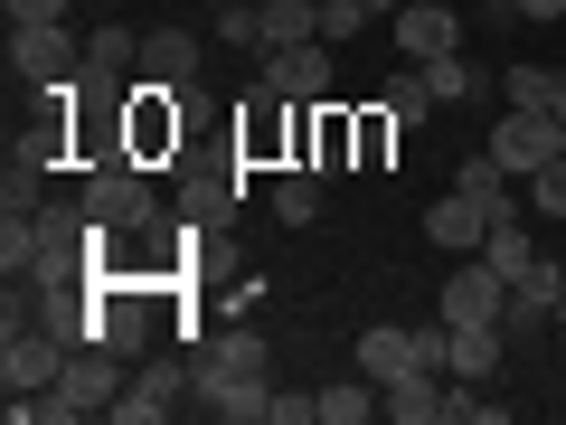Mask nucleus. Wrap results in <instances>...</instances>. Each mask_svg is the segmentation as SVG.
Listing matches in <instances>:
<instances>
[{
    "mask_svg": "<svg viewBox=\"0 0 566 425\" xmlns=\"http://www.w3.org/2000/svg\"><path fill=\"white\" fill-rule=\"evenodd\" d=\"M255 85L283 104H322L331 95V39H303V48H264L255 58Z\"/></svg>",
    "mask_w": 566,
    "mask_h": 425,
    "instance_id": "6",
    "label": "nucleus"
},
{
    "mask_svg": "<svg viewBox=\"0 0 566 425\" xmlns=\"http://www.w3.org/2000/svg\"><path fill=\"white\" fill-rule=\"evenodd\" d=\"M10 20H66V0H0Z\"/></svg>",
    "mask_w": 566,
    "mask_h": 425,
    "instance_id": "33",
    "label": "nucleus"
},
{
    "mask_svg": "<svg viewBox=\"0 0 566 425\" xmlns=\"http://www.w3.org/2000/svg\"><path fill=\"white\" fill-rule=\"evenodd\" d=\"M133 66H142V39H133V29H95V39H85V95H123Z\"/></svg>",
    "mask_w": 566,
    "mask_h": 425,
    "instance_id": "14",
    "label": "nucleus"
},
{
    "mask_svg": "<svg viewBox=\"0 0 566 425\" xmlns=\"http://www.w3.org/2000/svg\"><path fill=\"white\" fill-rule=\"evenodd\" d=\"M368 20H378L368 0H322V39H331V48H340V39H359Z\"/></svg>",
    "mask_w": 566,
    "mask_h": 425,
    "instance_id": "28",
    "label": "nucleus"
},
{
    "mask_svg": "<svg viewBox=\"0 0 566 425\" xmlns=\"http://www.w3.org/2000/svg\"><path fill=\"white\" fill-rule=\"evenodd\" d=\"M424 85H434V104H482V95H501V76H491V66H472V48L424 58Z\"/></svg>",
    "mask_w": 566,
    "mask_h": 425,
    "instance_id": "15",
    "label": "nucleus"
},
{
    "mask_svg": "<svg viewBox=\"0 0 566 425\" xmlns=\"http://www.w3.org/2000/svg\"><path fill=\"white\" fill-rule=\"evenodd\" d=\"M557 331H566V256H557Z\"/></svg>",
    "mask_w": 566,
    "mask_h": 425,
    "instance_id": "36",
    "label": "nucleus"
},
{
    "mask_svg": "<svg viewBox=\"0 0 566 425\" xmlns=\"http://www.w3.org/2000/svg\"><path fill=\"white\" fill-rule=\"evenodd\" d=\"M528 20H566V0H520V29Z\"/></svg>",
    "mask_w": 566,
    "mask_h": 425,
    "instance_id": "34",
    "label": "nucleus"
},
{
    "mask_svg": "<svg viewBox=\"0 0 566 425\" xmlns=\"http://www.w3.org/2000/svg\"><path fill=\"white\" fill-rule=\"evenodd\" d=\"M123 350H104V341H85V350H66V369H57V387H48V416H104V406L123 397Z\"/></svg>",
    "mask_w": 566,
    "mask_h": 425,
    "instance_id": "2",
    "label": "nucleus"
},
{
    "mask_svg": "<svg viewBox=\"0 0 566 425\" xmlns=\"http://www.w3.org/2000/svg\"><path fill=\"white\" fill-rule=\"evenodd\" d=\"M189 406H199V416H218V425H264V416H274V387L218 369L208 350H189Z\"/></svg>",
    "mask_w": 566,
    "mask_h": 425,
    "instance_id": "4",
    "label": "nucleus"
},
{
    "mask_svg": "<svg viewBox=\"0 0 566 425\" xmlns=\"http://www.w3.org/2000/svg\"><path fill=\"white\" fill-rule=\"evenodd\" d=\"M510 360V331L501 322H453V379H491Z\"/></svg>",
    "mask_w": 566,
    "mask_h": 425,
    "instance_id": "18",
    "label": "nucleus"
},
{
    "mask_svg": "<svg viewBox=\"0 0 566 425\" xmlns=\"http://www.w3.org/2000/svg\"><path fill=\"white\" fill-rule=\"evenodd\" d=\"M547 114H557V123H566V76H547Z\"/></svg>",
    "mask_w": 566,
    "mask_h": 425,
    "instance_id": "35",
    "label": "nucleus"
},
{
    "mask_svg": "<svg viewBox=\"0 0 566 425\" xmlns=\"http://www.w3.org/2000/svg\"><path fill=\"white\" fill-rule=\"evenodd\" d=\"M368 416H378V379L368 369L340 379V387H322V425H368Z\"/></svg>",
    "mask_w": 566,
    "mask_h": 425,
    "instance_id": "25",
    "label": "nucleus"
},
{
    "mask_svg": "<svg viewBox=\"0 0 566 425\" xmlns=\"http://www.w3.org/2000/svg\"><path fill=\"white\" fill-rule=\"evenodd\" d=\"M501 312H510V274L491 256H463L444 274V322H501Z\"/></svg>",
    "mask_w": 566,
    "mask_h": 425,
    "instance_id": "7",
    "label": "nucleus"
},
{
    "mask_svg": "<svg viewBox=\"0 0 566 425\" xmlns=\"http://www.w3.org/2000/svg\"><path fill=\"white\" fill-rule=\"evenodd\" d=\"M322 180H331V170H283V180H274V218L283 227H312V218H322Z\"/></svg>",
    "mask_w": 566,
    "mask_h": 425,
    "instance_id": "23",
    "label": "nucleus"
},
{
    "mask_svg": "<svg viewBox=\"0 0 566 425\" xmlns=\"http://www.w3.org/2000/svg\"><path fill=\"white\" fill-rule=\"evenodd\" d=\"M274 104H283V95H274ZM274 104H255V114L237 123V142H245V152H255V162H264V152H274Z\"/></svg>",
    "mask_w": 566,
    "mask_h": 425,
    "instance_id": "31",
    "label": "nucleus"
},
{
    "mask_svg": "<svg viewBox=\"0 0 566 425\" xmlns=\"http://www.w3.org/2000/svg\"><path fill=\"white\" fill-rule=\"evenodd\" d=\"M218 39H227V48H264V29H255V0H218Z\"/></svg>",
    "mask_w": 566,
    "mask_h": 425,
    "instance_id": "29",
    "label": "nucleus"
},
{
    "mask_svg": "<svg viewBox=\"0 0 566 425\" xmlns=\"http://www.w3.org/2000/svg\"><path fill=\"white\" fill-rule=\"evenodd\" d=\"M48 208V162L39 152H10V170H0V218H39Z\"/></svg>",
    "mask_w": 566,
    "mask_h": 425,
    "instance_id": "22",
    "label": "nucleus"
},
{
    "mask_svg": "<svg viewBox=\"0 0 566 425\" xmlns=\"http://www.w3.org/2000/svg\"><path fill=\"white\" fill-rule=\"evenodd\" d=\"M85 208H95L114 237H161V189H151V170H133V162H95V180H85Z\"/></svg>",
    "mask_w": 566,
    "mask_h": 425,
    "instance_id": "1",
    "label": "nucleus"
},
{
    "mask_svg": "<svg viewBox=\"0 0 566 425\" xmlns=\"http://www.w3.org/2000/svg\"><path fill=\"white\" fill-rule=\"evenodd\" d=\"M199 350H208L218 369H237V379H264V369H274V350H264V331H255V322H218Z\"/></svg>",
    "mask_w": 566,
    "mask_h": 425,
    "instance_id": "17",
    "label": "nucleus"
},
{
    "mask_svg": "<svg viewBox=\"0 0 566 425\" xmlns=\"http://www.w3.org/2000/svg\"><path fill=\"white\" fill-rule=\"evenodd\" d=\"M349 142H359V133H349V123L322 104V123H312V170H340V152H349Z\"/></svg>",
    "mask_w": 566,
    "mask_h": 425,
    "instance_id": "27",
    "label": "nucleus"
},
{
    "mask_svg": "<svg viewBox=\"0 0 566 425\" xmlns=\"http://www.w3.org/2000/svg\"><path fill=\"white\" fill-rule=\"evenodd\" d=\"M378 104H387V123H397V133H416V123L434 114V85H424V66H397Z\"/></svg>",
    "mask_w": 566,
    "mask_h": 425,
    "instance_id": "24",
    "label": "nucleus"
},
{
    "mask_svg": "<svg viewBox=\"0 0 566 425\" xmlns=\"http://www.w3.org/2000/svg\"><path fill=\"white\" fill-rule=\"evenodd\" d=\"M10 76L29 85H76L85 76V39L66 20H10Z\"/></svg>",
    "mask_w": 566,
    "mask_h": 425,
    "instance_id": "3",
    "label": "nucleus"
},
{
    "mask_svg": "<svg viewBox=\"0 0 566 425\" xmlns=\"http://www.w3.org/2000/svg\"><path fill=\"white\" fill-rule=\"evenodd\" d=\"M491 162L501 170H547V162H566V123L557 114H528V104H501V123H491Z\"/></svg>",
    "mask_w": 566,
    "mask_h": 425,
    "instance_id": "5",
    "label": "nucleus"
},
{
    "mask_svg": "<svg viewBox=\"0 0 566 425\" xmlns=\"http://www.w3.org/2000/svg\"><path fill=\"white\" fill-rule=\"evenodd\" d=\"M528 218H566V162H547V170H528Z\"/></svg>",
    "mask_w": 566,
    "mask_h": 425,
    "instance_id": "26",
    "label": "nucleus"
},
{
    "mask_svg": "<svg viewBox=\"0 0 566 425\" xmlns=\"http://www.w3.org/2000/svg\"><path fill=\"white\" fill-rule=\"evenodd\" d=\"M453 189H463V199H482L491 218H510V208H528L520 189H510V170L491 162V152H482V162H472V152H463V162H453Z\"/></svg>",
    "mask_w": 566,
    "mask_h": 425,
    "instance_id": "21",
    "label": "nucleus"
},
{
    "mask_svg": "<svg viewBox=\"0 0 566 425\" xmlns=\"http://www.w3.org/2000/svg\"><path fill=\"white\" fill-rule=\"evenodd\" d=\"M501 104H528V114H547V66H510V76H501Z\"/></svg>",
    "mask_w": 566,
    "mask_h": 425,
    "instance_id": "30",
    "label": "nucleus"
},
{
    "mask_svg": "<svg viewBox=\"0 0 566 425\" xmlns=\"http://www.w3.org/2000/svg\"><path fill=\"white\" fill-rule=\"evenodd\" d=\"M453 48H463V10H453V0H406V10H397V58L406 66L453 58Z\"/></svg>",
    "mask_w": 566,
    "mask_h": 425,
    "instance_id": "8",
    "label": "nucleus"
},
{
    "mask_svg": "<svg viewBox=\"0 0 566 425\" xmlns=\"http://www.w3.org/2000/svg\"><path fill=\"white\" fill-rule=\"evenodd\" d=\"M444 397H453L444 369H397V379L378 387V416H397V425H434V416H444Z\"/></svg>",
    "mask_w": 566,
    "mask_h": 425,
    "instance_id": "12",
    "label": "nucleus"
},
{
    "mask_svg": "<svg viewBox=\"0 0 566 425\" xmlns=\"http://www.w3.org/2000/svg\"><path fill=\"white\" fill-rule=\"evenodd\" d=\"M359 369L368 379H397V369H416V322H378V331H359Z\"/></svg>",
    "mask_w": 566,
    "mask_h": 425,
    "instance_id": "20",
    "label": "nucleus"
},
{
    "mask_svg": "<svg viewBox=\"0 0 566 425\" xmlns=\"http://www.w3.org/2000/svg\"><path fill=\"white\" fill-rule=\"evenodd\" d=\"M180 397H189V369L151 360V369H133V379H123V397L104 406V416H114V425H161V416H170Z\"/></svg>",
    "mask_w": 566,
    "mask_h": 425,
    "instance_id": "9",
    "label": "nucleus"
},
{
    "mask_svg": "<svg viewBox=\"0 0 566 425\" xmlns=\"http://www.w3.org/2000/svg\"><path fill=\"white\" fill-rule=\"evenodd\" d=\"M255 29H264V48H303V39H322V0H255Z\"/></svg>",
    "mask_w": 566,
    "mask_h": 425,
    "instance_id": "16",
    "label": "nucleus"
},
{
    "mask_svg": "<svg viewBox=\"0 0 566 425\" xmlns=\"http://www.w3.org/2000/svg\"><path fill=\"white\" fill-rule=\"evenodd\" d=\"M424 237H434V246H453V256H482V237H491V208L453 189V199H434V208H424Z\"/></svg>",
    "mask_w": 566,
    "mask_h": 425,
    "instance_id": "13",
    "label": "nucleus"
},
{
    "mask_svg": "<svg viewBox=\"0 0 566 425\" xmlns=\"http://www.w3.org/2000/svg\"><path fill=\"white\" fill-rule=\"evenodd\" d=\"M482 256H491V265H501V274H510V283H520V274H528V265H538V256H547V246H538V237H528V208H510V218H491V237H482Z\"/></svg>",
    "mask_w": 566,
    "mask_h": 425,
    "instance_id": "19",
    "label": "nucleus"
},
{
    "mask_svg": "<svg viewBox=\"0 0 566 425\" xmlns=\"http://www.w3.org/2000/svg\"><path fill=\"white\" fill-rule=\"evenodd\" d=\"M264 425H322V397H274V416Z\"/></svg>",
    "mask_w": 566,
    "mask_h": 425,
    "instance_id": "32",
    "label": "nucleus"
},
{
    "mask_svg": "<svg viewBox=\"0 0 566 425\" xmlns=\"http://www.w3.org/2000/svg\"><path fill=\"white\" fill-rule=\"evenodd\" d=\"M245 208V170H180V227H227Z\"/></svg>",
    "mask_w": 566,
    "mask_h": 425,
    "instance_id": "11",
    "label": "nucleus"
},
{
    "mask_svg": "<svg viewBox=\"0 0 566 425\" xmlns=\"http://www.w3.org/2000/svg\"><path fill=\"white\" fill-rule=\"evenodd\" d=\"M199 66H208V39H199V29H151V39H142V85L189 95V85H199Z\"/></svg>",
    "mask_w": 566,
    "mask_h": 425,
    "instance_id": "10",
    "label": "nucleus"
}]
</instances>
